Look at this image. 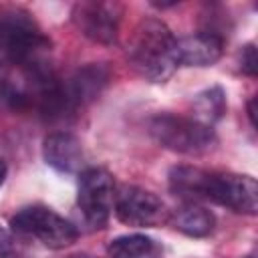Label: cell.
Instances as JSON below:
<instances>
[{"instance_id": "16", "label": "cell", "mask_w": 258, "mask_h": 258, "mask_svg": "<svg viewBox=\"0 0 258 258\" xmlns=\"http://www.w3.org/2000/svg\"><path fill=\"white\" fill-rule=\"evenodd\" d=\"M238 64H240V71H242L244 75L256 77V71H258V56H256L254 44L242 46V50L238 52Z\"/></svg>"}, {"instance_id": "9", "label": "cell", "mask_w": 258, "mask_h": 258, "mask_svg": "<svg viewBox=\"0 0 258 258\" xmlns=\"http://www.w3.org/2000/svg\"><path fill=\"white\" fill-rule=\"evenodd\" d=\"M109 81V69L103 62H89L62 81L64 97L73 111L95 101Z\"/></svg>"}, {"instance_id": "3", "label": "cell", "mask_w": 258, "mask_h": 258, "mask_svg": "<svg viewBox=\"0 0 258 258\" xmlns=\"http://www.w3.org/2000/svg\"><path fill=\"white\" fill-rule=\"evenodd\" d=\"M149 135L165 149L183 155H202L216 147L218 139L212 127L173 113H157L147 123Z\"/></svg>"}, {"instance_id": "6", "label": "cell", "mask_w": 258, "mask_h": 258, "mask_svg": "<svg viewBox=\"0 0 258 258\" xmlns=\"http://www.w3.org/2000/svg\"><path fill=\"white\" fill-rule=\"evenodd\" d=\"M115 200V185L109 171L101 167H89L79 177L77 204L91 228H105L109 222Z\"/></svg>"}, {"instance_id": "14", "label": "cell", "mask_w": 258, "mask_h": 258, "mask_svg": "<svg viewBox=\"0 0 258 258\" xmlns=\"http://www.w3.org/2000/svg\"><path fill=\"white\" fill-rule=\"evenodd\" d=\"M226 113V93L222 87H210L198 93L191 101V119L212 127Z\"/></svg>"}, {"instance_id": "7", "label": "cell", "mask_w": 258, "mask_h": 258, "mask_svg": "<svg viewBox=\"0 0 258 258\" xmlns=\"http://www.w3.org/2000/svg\"><path fill=\"white\" fill-rule=\"evenodd\" d=\"M115 216L133 228H157L169 220L161 198L137 185H123L113 200Z\"/></svg>"}, {"instance_id": "20", "label": "cell", "mask_w": 258, "mask_h": 258, "mask_svg": "<svg viewBox=\"0 0 258 258\" xmlns=\"http://www.w3.org/2000/svg\"><path fill=\"white\" fill-rule=\"evenodd\" d=\"M246 258H252V256H246Z\"/></svg>"}, {"instance_id": "10", "label": "cell", "mask_w": 258, "mask_h": 258, "mask_svg": "<svg viewBox=\"0 0 258 258\" xmlns=\"http://www.w3.org/2000/svg\"><path fill=\"white\" fill-rule=\"evenodd\" d=\"M224 52V36L198 32L175 38V62L181 67H212Z\"/></svg>"}, {"instance_id": "19", "label": "cell", "mask_w": 258, "mask_h": 258, "mask_svg": "<svg viewBox=\"0 0 258 258\" xmlns=\"http://www.w3.org/2000/svg\"><path fill=\"white\" fill-rule=\"evenodd\" d=\"M4 179H6V163L0 159V185L4 183Z\"/></svg>"}, {"instance_id": "13", "label": "cell", "mask_w": 258, "mask_h": 258, "mask_svg": "<svg viewBox=\"0 0 258 258\" xmlns=\"http://www.w3.org/2000/svg\"><path fill=\"white\" fill-rule=\"evenodd\" d=\"M107 252L111 258H161L159 244L143 234L119 236L109 242Z\"/></svg>"}, {"instance_id": "5", "label": "cell", "mask_w": 258, "mask_h": 258, "mask_svg": "<svg viewBox=\"0 0 258 258\" xmlns=\"http://www.w3.org/2000/svg\"><path fill=\"white\" fill-rule=\"evenodd\" d=\"M202 198L226 206L238 214L256 216L258 183L252 175L206 171L202 181Z\"/></svg>"}, {"instance_id": "17", "label": "cell", "mask_w": 258, "mask_h": 258, "mask_svg": "<svg viewBox=\"0 0 258 258\" xmlns=\"http://www.w3.org/2000/svg\"><path fill=\"white\" fill-rule=\"evenodd\" d=\"M248 117H250L252 127H256L258 123H256V99H254V97L248 101Z\"/></svg>"}, {"instance_id": "12", "label": "cell", "mask_w": 258, "mask_h": 258, "mask_svg": "<svg viewBox=\"0 0 258 258\" xmlns=\"http://www.w3.org/2000/svg\"><path fill=\"white\" fill-rule=\"evenodd\" d=\"M169 220L177 232H181L189 238H206L216 228V216L208 208H204L196 202H187V204L179 206L169 216Z\"/></svg>"}, {"instance_id": "18", "label": "cell", "mask_w": 258, "mask_h": 258, "mask_svg": "<svg viewBox=\"0 0 258 258\" xmlns=\"http://www.w3.org/2000/svg\"><path fill=\"white\" fill-rule=\"evenodd\" d=\"M0 258H18L10 248H4V250H0Z\"/></svg>"}, {"instance_id": "15", "label": "cell", "mask_w": 258, "mask_h": 258, "mask_svg": "<svg viewBox=\"0 0 258 258\" xmlns=\"http://www.w3.org/2000/svg\"><path fill=\"white\" fill-rule=\"evenodd\" d=\"M204 169L191 167V165H177L169 171V189L185 200L202 198V181H204Z\"/></svg>"}, {"instance_id": "1", "label": "cell", "mask_w": 258, "mask_h": 258, "mask_svg": "<svg viewBox=\"0 0 258 258\" xmlns=\"http://www.w3.org/2000/svg\"><path fill=\"white\" fill-rule=\"evenodd\" d=\"M127 58L131 69L149 83H165L175 62V36L159 18H143L129 42Z\"/></svg>"}, {"instance_id": "2", "label": "cell", "mask_w": 258, "mask_h": 258, "mask_svg": "<svg viewBox=\"0 0 258 258\" xmlns=\"http://www.w3.org/2000/svg\"><path fill=\"white\" fill-rule=\"evenodd\" d=\"M0 48L14 64H26L42 58L50 40L42 34L32 14L20 6L0 8Z\"/></svg>"}, {"instance_id": "8", "label": "cell", "mask_w": 258, "mask_h": 258, "mask_svg": "<svg viewBox=\"0 0 258 258\" xmlns=\"http://www.w3.org/2000/svg\"><path fill=\"white\" fill-rule=\"evenodd\" d=\"M121 6L115 2H79L73 8V22L93 42L113 44L119 34Z\"/></svg>"}, {"instance_id": "4", "label": "cell", "mask_w": 258, "mask_h": 258, "mask_svg": "<svg viewBox=\"0 0 258 258\" xmlns=\"http://www.w3.org/2000/svg\"><path fill=\"white\" fill-rule=\"evenodd\" d=\"M10 228L14 234L36 238L40 244L52 250L71 246L79 236L77 228L69 220L42 206H30L14 214L10 220Z\"/></svg>"}, {"instance_id": "11", "label": "cell", "mask_w": 258, "mask_h": 258, "mask_svg": "<svg viewBox=\"0 0 258 258\" xmlns=\"http://www.w3.org/2000/svg\"><path fill=\"white\" fill-rule=\"evenodd\" d=\"M42 157L56 171L75 173L83 165V145L73 133L56 131L44 137Z\"/></svg>"}]
</instances>
